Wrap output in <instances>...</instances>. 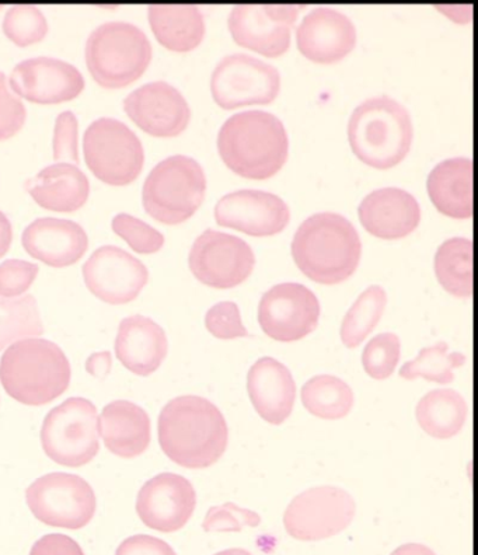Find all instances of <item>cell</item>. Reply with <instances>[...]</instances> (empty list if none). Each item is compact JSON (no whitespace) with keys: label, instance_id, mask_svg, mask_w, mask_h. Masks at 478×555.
<instances>
[{"label":"cell","instance_id":"1","mask_svg":"<svg viewBox=\"0 0 478 555\" xmlns=\"http://www.w3.org/2000/svg\"><path fill=\"white\" fill-rule=\"evenodd\" d=\"M162 451L181 467L207 468L227 451L229 428L221 410L198 396L177 397L157 423Z\"/></svg>","mask_w":478,"mask_h":555},{"label":"cell","instance_id":"2","mask_svg":"<svg viewBox=\"0 0 478 555\" xmlns=\"http://www.w3.org/2000/svg\"><path fill=\"white\" fill-rule=\"evenodd\" d=\"M218 151L234 175L271 179L288 160V133L274 114L251 109L227 119L218 133Z\"/></svg>","mask_w":478,"mask_h":555},{"label":"cell","instance_id":"3","mask_svg":"<svg viewBox=\"0 0 478 555\" xmlns=\"http://www.w3.org/2000/svg\"><path fill=\"white\" fill-rule=\"evenodd\" d=\"M362 243L356 227L339 214H315L300 224L292 241V257L310 280L337 285L360 266Z\"/></svg>","mask_w":478,"mask_h":555},{"label":"cell","instance_id":"4","mask_svg":"<svg viewBox=\"0 0 478 555\" xmlns=\"http://www.w3.org/2000/svg\"><path fill=\"white\" fill-rule=\"evenodd\" d=\"M69 359L56 344L42 338L13 343L0 358V383L24 405H46L68 390Z\"/></svg>","mask_w":478,"mask_h":555},{"label":"cell","instance_id":"5","mask_svg":"<svg viewBox=\"0 0 478 555\" xmlns=\"http://www.w3.org/2000/svg\"><path fill=\"white\" fill-rule=\"evenodd\" d=\"M413 122L403 104L382 95L358 105L348 139L358 159L375 169H391L405 159L413 143Z\"/></svg>","mask_w":478,"mask_h":555},{"label":"cell","instance_id":"6","mask_svg":"<svg viewBox=\"0 0 478 555\" xmlns=\"http://www.w3.org/2000/svg\"><path fill=\"white\" fill-rule=\"evenodd\" d=\"M152 61V46L140 27L109 22L95 28L86 42V64L95 83L121 89L141 78Z\"/></svg>","mask_w":478,"mask_h":555},{"label":"cell","instance_id":"7","mask_svg":"<svg viewBox=\"0 0 478 555\" xmlns=\"http://www.w3.org/2000/svg\"><path fill=\"white\" fill-rule=\"evenodd\" d=\"M207 177L197 160L189 156L167 157L151 171L143 184L142 201L157 222L180 224L204 203Z\"/></svg>","mask_w":478,"mask_h":555},{"label":"cell","instance_id":"8","mask_svg":"<svg viewBox=\"0 0 478 555\" xmlns=\"http://www.w3.org/2000/svg\"><path fill=\"white\" fill-rule=\"evenodd\" d=\"M41 444L52 462L82 467L100 451L98 409L88 399L72 397L47 414Z\"/></svg>","mask_w":478,"mask_h":555},{"label":"cell","instance_id":"9","mask_svg":"<svg viewBox=\"0 0 478 555\" xmlns=\"http://www.w3.org/2000/svg\"><path fill=\"white\" fill-rule=\"evenodd\" d=\"M86 165L103 183L131 184L143 169L145 153L140 138L114 118L95 119L83 138Z\"/></svg>","mask_w":478,"mask_h":555},{"label":"cell","instance_id":"10","mask_svg":"<svg viewBox=\"0 0 478 555\" xmlns=\"http://www.w3.org/2000/svg\"><path fill=\"white\" fill-rule=\"evenodd\" d=\"M28 508L51 528L83 529L94 518L98 501L85 478L68 473H51L37 478L26 491Z\"/></svg>","mask_w":478,"mask_h":555},{"label":"cell","instance_id":"11","mask_svg":"<svg viewBox=\"0 0 478 555\" xmlns=\"http://www.w3.org/2000/svg\"><path fill=\"white\" fill-rule=\"evenodd\" d=\"M351 494L338 487H315L294 498L285 511L286 532L302 542H318L344 532L356 518Z\"/></svg>","mask_w":478,"mask_h":555},{"label":"cell","instance_id":"12","mask_svg":"<svg viewBox=\"0 0 478 555\" xmlns=\"http://www.w3.org/2000/svg\"><path fill=\"white\" fill-rule=\"evenodd\" d=\"M281 75L255 56L233 54L219 62L210 78V93L223 109L271 104L279 98Z\"/></svg>","mask_w":478,"mask_h":555},{"label":"cell","instance_id":"13","mask_svg":"<svg viewBox=\"0 0 478 555\" xmlns=\"http://www.w3.org/2000/svg\"><path fill=\"white\" fill-rule=\"evenodd\" d=\"M189 264L201 284L215 289H232L251 275L256 256L241 237L205 231L191 247Z\"/></svg>","mask_w":478,"mask_h":555},{"label":"cell","instance_id":"14","mask_svg":"<svg viewBox=\"0 0 478 555\" xmlns=\"http://www.w3.org/2000/svg\"><path fill=\"white\" fill-rule=\"evenodd\" d=\"M300 9L296 4H241L229 16V31L237 46L279 59L289 50Z\"/></svg>","mask_w":478,"mask_h":555},{"label":"cell","instance_id":"15","mask_svg":"<svg viewBox=\"0 0 478 555\" xmlns=\"http://www.w3.org/2000/svg\"><path fill=\"white\" fill-rule=\"evenodd\" d=\"M318 296L302 284H280L262 295L258 305V323L275 341L294 343L308 337L318 327Z\"/></svg>","mask_w":478,"mask_h":555},{"label":"cell","instance_id":"16","mask_svg":"<svg viewBox=\"0 0 478 555\" xmlns=\"http://www.w3.org/2000/svg\"><path fill=\"white\" fill-rule=\"evenodd\" d=\"M85 284L108 305L135 300L150 281V271L137 257L116 246H103L83 266Z\"/></svg>","mask_w":478,"mask_h":555},{"label":"cell","instance_id":"17","mask_svg":"<svg viewBox=\"0 0 478 555\" xmlns=\"http://www.w3.org/2000/svg\"><path fill=\"white\" fill-rule=\"evenodd\" d=\"M197 506V492L188 478L162 473L138 492L137 514L147 528L162 533L183 529Z\"/></svg>","mask_w":478,"mask_h":555},{"label":"cell","instance_id":"18","mask_svg":"<svg viewBox=\"0 0 478 555\" xmlns=\"http://www.w3.org/2000/svg\"><path fill=\"white\" fill-rule=\"evenodd\" d=\"M215 219L219 227L231 228L248 236L267 237L288 227L290 212L279 195L260 190H241L218 201Z\"/></svg>","mask_w":478,"mask_h":555},{"label":"cell","instance_id":"19","mask_svg":"<svg viewBox=\"0 0 478 555\" xmlns=\"http://www.w3.org/2000/svg\"><path fill=\"white\" fill-rule=\"evenodd\" d=\"M124 109L142 131L157 138L179 137L191 119L188 100L166 81L137 89L124 102Z\"/></svg>","mask_w":478,"mask_h":555},{"label":"cell","instance_id":"20","mask_svg":"<svg viewBox=\"0 0 478 555\" xmlns=\"http://www.w3.org/2000/svg\"><path fill=\"white\" fill-rule=\"evenodd\" d=\"M13 92L37 104H60L70 102L85 89L82 74L68 62L33 59L21 62L11 75Z\"/></svg>","mask_w":478,"mask_h":555},{"label":"cell","instance_id":"21","mask_svg":"<svg viewBox=\"0 0 478 555\" xmlns=\"http://www.w3.org/2000/svg\"><path fill=\"white\" fill-rule=\"evenodd\" d=\"M296 41L300 54L314 64H337L357 46L356 24L336 9L318 8L299 24Z\"/></svg>","mask_w":478,"mask_h":555},{"label":"cell","instance_id":"22","mask_svg":"<svg viewBox=\"0 0 478 555\" xmlns=\"http://www.w3.org/2000/svg\"><path fill=\"white\" fill-rule=\"evenodd\" d=\"M358 215L365 231L384 241H399L409 236L421 222L417 198L396 186H386L367 195Z\"/></svg>","mask_w":478,"mask_h":555},{"label":"cell","instance_id":"23","mask_svg":"<svg viewBox=\"0 0 478 555\" xmlns=\"http://www.w3.org/2000/svg\"><path fill=\"white\" fill-rule=\"evenodd\" d=\"M24 250L36 260L54 268L76 264L88 250L85 229L68 219L40 218L23 232Z\"/></svg>","mask_w":478,"mask_h":555},{"label":"cell","instance_id":"24","mask_svg":"<svg viewBox=\"0 0 478 555\" xmlns=\"http://www.w3.org/2000/svg\"><path fill=\"white\" fill-rule=\"evenodd\" d=\"M253 406L271 425L284 424L294 410L296 385L292 373L274 358L258 359L247 376Z\"/></svg>","mask_w":478,"mask_h":555},{"label":"cell","instance_id":"25","mask_svg":"<svg viewBox=\"0 0 478 555\" xmlns=\"http://www.w3.org/2000/svg\"><path fill=\"white\" fill-rule=\"evenodd\" d=\"M165 330L145 315H131L119 323L116 357L133 375L146 377L155 373L167 357Z\"/></svg>","mask_w":478,"mask_h":555},{"label":"cell","instance_id":"26","mask_svg":"<svg viewBox=\"0 0 478 555\" xmlns=\"http://www.w3.org/2000/svg\"><path fill=\"white\" fill-rule=\"evenodd\" d=\"M99 429L105 448L118 457L135 459L151 444L150 415L131 401L117 400L105 405Z\"/></svg>","mask_w":478,"mask_h":555},{"label":"cell","instance_id":"27","mask_svg":"<svg viewBox=\"0 0 478 555\" xmlns=\"http://www.w3.org/2000/svg\"><path fill=\"white\" fill-rule=\"evenodd\" d=\"M26 190L41 208L54 212H74L88 201L90 184L78 166L55 163L28 180Z\"/></svg>","mask_w":478,"mask_h":555},{"label":"cell","instance_id":"28","mask_svg":"<svg viewBox=\"0 0 478 555\" xmlns=\"http://www.w3.org/2000/svg\"><path fill=\"white\" fill-rule=\"evenodd\" d=\"M429 198L444 217L466 220L473 217V162L455 157L439 163L427 181Z\"/></svg>","mask_w":478,"mask_h":555},{"label":"cell","instance_id":"29","mask_svg":"<svg viewBox=\"0 0 478 555\" xmlns=\"http://www.w3.org/2000/svg\"><path fill=\"white\" fill-rule=\"evenodd\" d=\"M147 13L153 35L167 50L190 52L203 42L205 18L197 7L153 4Z\"/></svg>","mask_w":478,"mask_h":555},{"label":"cell","instance_id":"30","mask_svg":"<svg viewBox=\"0 0 478 555\" xmlns=\"http://www.w3.org/2000/svg\"><path fill=\"white\" fill-rule=\"evenodd\" d=\"M468 409L466 400L455 390H432L421 399L417 411L419 427L437 439L456 437L465 427Z\"/></svg>","mask_w":478,"mask_h":555},{"label":"cell","instance_id":"31","mask_svg":"<svg viewBox=\"0 0 478 555\" xmlns=\"http://www.w3.org/2000/svg\"><path fill=\"white\" fill-rule=\"evenodd\" d=\"M435 274L449 294L468 299L473 295V242L453 237L435 255Z\"/></svg>","mask_w":478,"mask_h":555},{"label":"cell","instance_id":"32","mask_svg":"<svg viewBox=\"0 0 478 555\" xmlns=\"http://www.w3.org/2000/svg\"><path fill=\"white\" fill-rule=\"evenodd\" d=\"M353 391L336 376L322 375L302 387V403L310 414L323 420H341L351 413Z\"/></svg>","mask_w":478,"mask_h":555},{"label":"cell","instance_id":"33","mask_svg":"<svg viewBox=\"0 0 478 555\" xmlns=\"http://www.w3.org/2000/svg\"><path fill=\"white\" fill-rule=\"evenodd\" d=\"M44 333L40 309L33 295L21 298L0 296V351L21 339L37 338Z\"/></svg>","mask_w":478,"mask_h":555},{"label":"cell","instance_id":"34","mask_svg":"<svg viewBox=\"0 0 478 555\" xmlns=\"http://www.w3.org/2000/svg\"><path fill=\"white\" fill-rule=\"evenodd\" d=\"M387 304L386 291L382 286H371L362 292L360 298L352 305L350 312L344 318L341 325V341L347 348L361 346L385 313Z\"/></svg>","mask_w":478,"mask_h":555},{"label":"cell","instance_id":"35","mask_svg":"<svg viewBox=\"0 0 478 555\" xmlns=\"http://www.w3.org/2000/svg\"><path fill=\"white\" fill-rule=\"evenodd\" d=\"M465 363L466 357L463 353H449L448 344L439 343L437 346L421 349L414 361L404 363L400 370V376L405 380L423 377L439 385H449L455 379L453 371Z\"/></svg>","mask_w":478,"mask_h":555},{"label":"cell","instance_id":"36","mask_svg":"<svg viewBox=\"0 0 478 555\" xmlns=\"http://www.w3.org/2000/svg\"><path fill=\"white\" fill-rule=\"evenodd\" d=\"M3 31L14 44L28 47L44 40L48 23L40 9L31 4H18L9 9L4 16Z\"/></svg>","mask_w":478,"mask_h":555},{"label":"cell","instance_id":"37","mask_svg":"<svg viewBox=\"0 0 478 555\" xmlns=\"http://www.w3.org/2000/svg\"><path fill=\"white\" fill-rule=\"evenodd\" d=\"M401 344L396 334L385 333L371 339L363 349L362 363L367 375L375 380L389 379L400 361Z\"/></svg>","mask_w":478,"mask_h":555},{"label":"cell","instance_id":"38","mask_svg":"<svg viewBox=\"0 0 478 555\" xmlns=\"http://www.w3.org/2000/svg\"><path fill=\"white\" fill-rule=\"evenodd\" d=\"M114 233L124 238L138 255H155L165 244V236L151 224L128 214H118L112 222Z\"/></svg>","mask_w":478,"mask_h":555},{"label":"cell","instance_id":"39","mask_svg":"<svg viewBox=\"0 0 478 555\" xmlns=\"http://www.w3.org/2000/svg\"><path fill=\"white\" fill-rule=\"evenodd\" d=\"M260 515L255 511L243 509L232 502L214 506L208 511L203 524L205 532H242L243 528H257Z\"/></svg>","mask_w":478,"mask_h":555},{"label":"cell","instance_id":"40","mask_svg":"<svg viewBox=\"0 0 478 555\" xmlns=\"http://www.w3.org/2000/svg\"><path fill=\"white\" fill-rule=\"evenodd\" d=\"M205 325L208 332L219 339L248 337L242 322L241 310L234 301H221L210 308L205 318Z\"/></svg>","mask_w":478,"mask_h":555},{"label":"cell","instance_id":"41","mask_svg":"<svg viewBox=\"0 0 478 555\" xmlns=\"http://www.w3.org/2000/svg\"><path fill=\"white\" fill-rule=\"evenodd\" d=\"M40 267L23 260H8L0 264V296L18 298L26 294L36 281Z\"/></svg>","mask_w":478,"mask_h":555},{"label":"cell","instance_id":"42","mask_svg":"<svg viewBox=\"0 0 478 555\" xmlns=\"http://www.w3.org/2000/svg\"><path fill=\"white\" fill-rule=\"evenodd\" d=\"M27 112L21 99L9 92L7 76L0 72V141L16 135L26 122Z\"/></svg>","mask_w":478,"mask_h":555},{"label":"cell","instance_id":"43","mask_svg":"<svg viewBox=\"0 0 478 555\" xmlns=\"http://www.w3.org/2000/svg\"><path fill=\"white\" fill-rule=\"evenodd\" d=\"M54 157L55 160L69 159L78 165V119L74 113L65 112L56 118Z\"/></svg>","mask_w":478,"mask_h":555},{"label":"cell","instance_id":"44","mask_svg":"<svg viewBox=\"0 0 478 555\" xmlns=\"http://www.w3.org/2000/svg\"><path fill=\"white\" fill-rule=\"evenodd\" d=\"M116 555H177L173 547L165 540L147 534L131 535L124 540Z\"/></svg>","mask_w":478,"mask_h":555},{"label":"cell","instance_id":"45","mask_svg":"<svg viewBox=\"0 0 478 555\" xmlns=\"http://www.w3.org/2000/svg\"><path fill=\"white\" fill-rule=\"evenodd\" d=\"M30 555H85L78 542L66 534L42 535L31 547Z\"/></svg>","mask_w":478,"mask_h":555},{"label":"cell","instance_id":"46","mask_svg":"<svg viewBox=\"0 0 478 555\" xmlns=\"http://www.w3.org/2000/svg\"><path fill=\"white\" fill-rule=\"evenodd\" d=\"M13 238V228L11 220L0 210V258H2L11 248Z\"/></svg>","mask_w":478,"mask_h":555},{"label":"cell","instance_id":"47","mask_svg":"<svg viewBox=\"0 0 478 555\" xmlns=\"http://www.w3.org/2000/svg\"><path fill=\"white\" fill-rule=\"evenodd\" d=\"M391 555H437L432 552L431 548H428L427 545L410 543L400 545L399 548H396Z\"/></svg>","mask_w":478,"mask_h":555},{"label":"cell","instance_id":"48","mask_svg":"<svg viewBox=\"0 0 478 555\" xmlns=\"http://www.w3.org/2000/svg\"><path fill=\"white\" fill-rule=\"evenodd\" d=\"M215 555H253L251 553H248L247 550L243 548H229L224 550V552L215 554Z\"/></svg>","mask_w":478,"mask_h":555}]
</instances>
